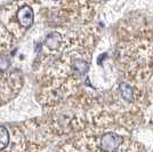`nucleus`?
<instances>
[{
	"instance_id": "obj_1",
	"label": "nucleus",
	"mask_w": 153,
	"mask_h": 152,
	"mask_svg": "<svg viewBox=\"0 0 153 152\" xmlns=\"http://www.w3.org/2000/svg\"><path fill=\"white\" fill-rule=\"evenodd\" d=\"M100 38L95 22L56 28L36 48L32 70L37 101L45 112L91 89L88 73Z\"/></svg>"
},
{
	"instance_id": "obj_2",
	"label": "nucleus",
	"mask_w": 153,
	"mask_h": 152,
	"mask_svg": "<svg viewBox=\"0 0 153 152\" xmlns=\"http://www.w3.org/2000/svg\"><path fill=\"white\" fill-rule=\"evenodd\" d=\"M134 122L108 105L104 95L87 111L85 122L64 136L58 152H143L130 136Z\"/></svg>"
},
{
	"instance_id": "obj_3",
	"label": "nucleus",
	"mask_w": 153,
	"mask_h": 152,
	"mask_svg": "<svg viewBox=\"0 0 153 152\" xmlns=\"http://www.w3.org/2000/svg\"><path fill=\"white\" fill-rule=\"evenodd\" d=\"M145 25L134 19L119 24L115 33L114 68L121 80L138 86L153 68V44Z\"/></svg>"
},
{
	"instance_id": "obj_4",
	"label": "nucleus",
	"mask_w": 153,
	"mask_h": 152,
	"mask_svg": "<svg viewBox=\"0 0 153 152\" xmlns=\"http://www.w3.org/2000/svg\"><path fill=\"white\" fill-rule=\"evenodd\" d=\"M81 1H82V5L86 8V10L96 19L97 14H98V7L101 5H104L105 2H108L110 0H81Z\"/></svg>"
}]
</instances>
